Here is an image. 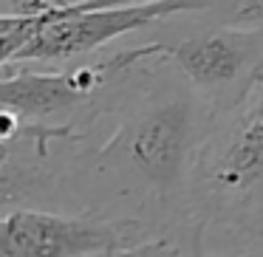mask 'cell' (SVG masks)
Here are the masks:
<instances>
[{"mask_svg":"<svg viewBox=\"0 0 263 257\" xmlns=\"http://www.w3.org/2000/svg\"><path fill=\"white\" fill-rule=\"evenodd\" d=\"M190 209L204 251H263V63L212 113Z\"/></svg>","mask_w":263,"mask_h":257,"instance_id":"1","label":"cell"},{"mask_svg":"<svg viewBox=\"0 0 263 257\" xmlns=\"http://www.w3.org/2000/svg\"><path fill=\"white\" fill-rule=\"evenodd\" d=\"M85 254H173V249L139 218H110L34 204L3 206L0 257Z\"/></svg>","mask_w":263,"mask_h":257,"instance_id":"2","label":"cell"},{"mask_svg":"<svg viewBox=\"0 0 263 257\" xmlns=\"http://www.w3.org/2000/svg\"><path fill=\"white\" fill-rule=\"evenodd\" d=\"M153 48L156 40L63 65L3 63L0 113L37 127L77 125L97 105L105 88Z\"/></svg>","mask_w":263,"mask_h":257,"instance_id":"3","label":"cell"},{"mask_svg":"<svg viewBox=\"0 0 263 257\" xmlns=\"http://www.w3.org/2000/svg\"><path fill=\"white\" fill-rule=\"evenodd\" d=\"M198 17L204 26H187L184 34L164 40V51L218 110L263 63V26L223 23L204 14Z\"/></svg>","mask_w":263,"mask_h":257,"instance_id":"4","label":"cell"},{"mask_svg":"<svg viewBox=\"0 0 263 257\" xmlns=\"http://www.w3.org/2000/svg\"><path fill=\"white\" fill-rule=\"evenodd\" d=\"M201 6H204V17L263 26V0H201Z\"/></svg>","mask_w":263,"mask_h":257,"instance_id":"5","label":"cell"}]
</instances>
